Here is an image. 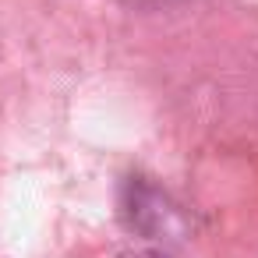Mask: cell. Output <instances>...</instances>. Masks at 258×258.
<instances>
[{
	"instance_id": "1",
	"label": "cell",
	"mask_w": 258,
	"mask_h": 258,
	"mask_svg": "<svg viewBox=\"0 0 258 258\" xmlns=\"http://www.w3.org/2000/svg\"><path fill=\"white\" fill-rule=\"evenodd\" d=\"M120 258H159V254H152V251H131V254H120Z\"/></svg>"
}]
</instances>
